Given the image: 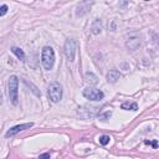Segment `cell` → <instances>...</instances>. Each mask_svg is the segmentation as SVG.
Wrapping results in <instances>:
<instances>
[{
  "label": "cell",
  "instance_id": "obj_1",
  "mask_svg": "<svg viewBox=\"0 0 159 159\" xmlns=\"http://www.w3.org/2000/svg\"><path fill=\"white\" fill-rule=\"evenodd\" d=\"M41 61H42V66L45 70H51L54 67L55 63V51L50 46H45L42 49V54H41Z\"/></svg>",
  "mask_w": 159,
  "mask_h": 159
},
{
  "label": "cell",
  "instance_id": "obj_2",
  "mask_svg": "<svg viewBox=\"0 0 159 159\" xmlns=\"http://www.w3.org/2000/svg\"><path fill=\"white\" fill-rule=\"evenodd\" d=\"M47 95L51 102L57 103L61 101L62 98V87L58 82H51L49 85V90H47Z\"/></svg>",
  "mask_w": 159,
  "mask_h": 159
},
{
  "label": "cell",
  "instance_id": "obj_3",
  "mask_svg": "<svg viewBox=\"0 0 159 159\" xmlns=\"http://www.w3.org/2000/svg\"><path fill=\"white\" fill-rule=\"evenodd\" d=\"M17 88H19V78L16 76H10L9 78V98H10V102L13 103L14 106L17 104Z\"/></svg>",
  "mask_w": 159,
  "mask_h": 159
},
{
  "label": "cell",
  "instance_id": "obj_4",
  "mask_svg": "<svg viewBox=\"0 0 159 159\" xmlns=\"http://www.w3.org/2000/svg\"><path fill=\"white\" fill-rule=\"evenodd\" d=\"M83 96L87 99H90V101H101L104 97L101 90H97V88H93V87H88L86 90H83Z\"/></svg>",
  "mask_w": 159,
  "mask_h": 159
},
{
  "label": "cell",
  "instance_id": "obj_5",
  "mask_svg": "<svg viewBox=\"0 0 159 159\" xmlns=\"http://www.w3.org/2000/svg\"><path fill=\"white\" fill-rule=\"evenodd\" d=\"M65 55H66L68 61H73L75 60V55H76V41L73 39H68L65 42Z\"/></svg>",
  "mask_w": 159,
  "mask_h": 159
},
{
  "label": "cell",
  "instance_id": "obj_6",
  "mask_svg": "<svg viewBox=\"0 0 159 159\" xmlns=\"http://www.w3.org/2000/svg\"><path fill=\"white\" fill-rule=\"evenodd\" d=\"M32 126H34V123H32V122H30V123H24V124H17V126H15V127H13V128H10L9 131L5 133V137H6V138L13 137V135H15V134H17V133H20V132H22V131L30 129Z\"/></svg>",
  "mask_w": 159,
  "mask_h": 159
},
{
  "label": "cell",
  "instance_id": "obj_7",
  "mask_svg": "<svg viewBox=\"0 0 159 159\" xmlns=\"http://www.w3.org/2000/svg\"><path fill=\"white\" fill-rule=\"evenodd\" d=\"M139 45H140V40L138 37H131V39H128V41H127V47L131 51L137 50L139 47Z\"/></svg>",
  "mask_w": 159,
  "mask_h": 159
},
{
  "label": "cell",
  "instance_id": "obj_8",
  "mask_svg": "<svg viewBox=\"0 0 159 159\" xmlns=\"http://www.w3.org/2000/svg\"><path fill=\"white\" fill-rule=\"evenodd\" d=\"M119 77H121V73H119L118 70H111V71L107 73V81L112 82V83H114V82L118 81Z\"/></svg>",
  "mask_w": 159,
  "mask_h": 159
},
{
  "label": "cell",
  "instance_id": "obj_9",
  "mask_svg": "<svg viewBox=\"0 0 159 159\" xmlns=\"http://www.w3.org/2000/svg\"><path fill=\"white\" fill-rule=\"evenodd\" d=\"M122 109H127V111H137L138 109V104L135 103V102H124V103H122Z\"/></svg>",
  "mask_w": 159,
  "mask_h": 159
},
{
  "label": "cell",
  "instance_id": "obj_10",
  "mask_svg": "<svg viewBox=\"0 0 159 159\" xmlns=\"http://www.w3.org/2000/svg\"><path fill=\"white\" fill-rule=\"evenodd\" d=\"M11 51H13L14 55H16V57L19 58V60H21V61L25 60V54H24V51H22L21 49H19V47H13V49H11Z\"/></svg>",
  "mask_w": 159,
  "mask_h": 159
},
{
  "label": "cell",
  "instance_id": "obj_11",
  "mask_svg": "<svg viewBox=\"0 0 159 159\" xmlns=\"http://www.w3.org/2000/svg\"><path fill=\"white\" fill-rule=\"evenodd\" d=\"M101 27H102L101 21H99V20H96L95 22H93L92 27H91V32H92V34H95V35H97V34L101 32Z\"/></svg>",
  "mask_w": 159,
  "mask_h": 159
},
{
  "label": "cell",
  "instance_id": "obj_12",
  "mask_svg": "<svg viewBox=\"0 0 159 159\" xmlns=\"http://www.w3.org/2000/svg\"><path fill=\"white\" fill-rule=\"evenodd\" d=\"M86 81L91 82V83H93V85H96L97 83V77L92 72H87L86 73Z\"/></svg>",
  "mask_w": 159,
  "mask_h": 159
},
{
  "label": "cell",
  "instance_id": "obj_13",
  "mask_svg": "<svg viewBox=\"0 0 159 159\" xmlns=\"http://www.w3.org/2000/svg\"><path fill=\"white\" fill-rule=\"evenodd\" d=\"M109 135H101L99 137V143H101L102 145H107L109 143Z\"/></svg>",
  "mask_w": 159,
  "mask_h": 159
},
{
  "label": "cell",
  "instance_id": "obj_14",
  "mask_svg": "<svg viewBox=\"0 0 159 159\" xmlns=\"http://www.w3.org/2000/svg\"><path fill=\"white\" fill-rule=\"evenodd\" d=\"M112 116V112H106V113L103 114H99V118H101V121H107V118H109V117Z\"/></svg>",
  "mask_w": 159,
  "mask_h": 159
},
{
  "label": "cell",
  "instance_id": "obj_15",
  "mask_svg": "<svg viewBox=\"0 0 159 159\" xmlns=\"http://www.w3.org/2000/svg\"><path fill=\"white\" fill-rule=\"evenodd\" d=\"M144 143L148 144V145H152L153 148H158V142H157V140H145Z\"/></svg>",
  "mask_w": 159,
  "mask_h": 159
},
{
  "label": "cell",
  "instance_id": "obj_16",
  "mask_svg": "<svg viewBox=\"0 0 159 159\" xmlns=\"http://www.w3.org/2000/svg\"><path fill=\"white\" fill-rule=\"evenodd\" d=\"M6 11H8L6 5H1V8H0V16H4L5 14H6Z\"/></svg>",
  "mask_w": 159,
  "mask_h": 159
},
{
  "label": "cell",
  "instance_id": "obj_17",
  "mask_svg": "<svg viewBox=\"0 0 159 159\" xmlns=\"http://www.w3.org/2000/svg\"><path fill=\"white\" fill-rule=\"evenodd\" d=\"M39 159H50V153H44L39 157Z\"/></svg>",
  "mask_w": 159,
  "mask_h": 159
}]
</instances>
